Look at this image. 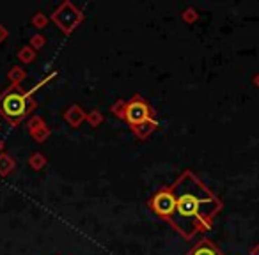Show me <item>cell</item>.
I'll return each instance as SVG.
<instances>
[{"instance_id": "6da1fadb", "label": "cell", "mask_w": 259, "mask_h": 255, "mask_svg": "<svg viewBox=\"0 0 259 255\" xmlns=\"http://www.w3.org/2000/svg\"><path fill=\"white\" fill-rule=\"evenodd\" d=\"M176 209L167 222L185 237L192 239L201 230H209L215 216L222 211V200L190 170H185L170 186Z\"/></svg>"}, {"instance_id": "7a4b0ae2", "label": "cell", "mask_w": 259, "mask_h": 255, "mask_svg": "<svg viewBox=\"0 0 259 255\" xmlns=\"http://www.w3.org/2000/svg\"><path fill=\"white\" fill-rule=\"evenodd\" d=\"M36 107L32 94L20 85H9L0 94V115L11 126H18Z\"/></svg>"}, {"instance_id": "3957f363", "label": "cell", "mask_w": 259, "mask_h": 255, "mask_svg": "<svg viewBox=\"0 0 259 255\" xmlns=\"http://www.w3.org/2000/svg\"><path fill=\"white\" fill-rule=\"evenodd\" d=\"M122 119H124L132 128H135V126L142 124V122L153 121V108L149 107L141 96H135L134 99H130L128 103L124 105Z\"/></svg>"}, {"instance_id": "277c9868", "label": "cell", "mask_w": 259, "mask_h": 255, "mask_svg": "<svg viewBox=\"0 0 259 255\" xmlns=\"http://www.w3.org/2000/svg\"><path fill=\"white\" fill-rule=\"evenodd\" d=\"M82 13L71 4V2H62L55 13L52 15V20L57 23V27L62 30L64 34H69L75 30V27L82 22Z\"/></svg>"}, {"instance_id": "5b68a950", "label": "cell", "mask_w": 259, "mask_h": 255, "mask_svg": "<svg viewBox=\"0 0 259 255\" xmlns=\"http://www.w3.org/2000/svg\"><path fill=\"white\" fill-rule=\"evenodd\" d=\"M151 209L163 220H169L172 216L174 209H176V198H174L170 188H163V190L156 191L149 200Z\"/></svg>"}, {"instance_id": "8992f818", "label": "cell", "mask_w": 259, "mask_h": 255, "mask_svg": "<svg viewBox=\"0 0 259 255\" xmlns=\"http://www.w3.org/2000/svg\"><path fill=\"white\" fill-rule=\"evenodd\" d=\"M187 255H222V251H220L209 239H202V241H199Z\"/></svg>"}, {"instance_id": "52a82bcc", "label": "cell", "mask_w": 259, "mask_h": 255, "mask_svg": "<svg viewBox=\"0 0 259 255\" xmlns=\"http://www.w3.org/2000/svg\"><path fill=\"white\" fill-rule=\"evenodd\" d=\"M64 119H66V121H68L71 126H78L80 122H82L83 119H85V114H83L82 108H80V107L73 105V107L69 108V110L64 114Z\"/></svg>"}, {"instance_id": "ba28073f", "label": "cell", "mask_w": 259, "mask_h": 255, "mask_svg": "<svg viewBox=\"0 0 259 255\" xmlns=\"http://www.w3.org/2000/svg\"><path fill=\"white\" fill-rule=\"evenodd\" d=\"M16 169V162L8 155V152H0V176H8Z\"/></svg>"}, {"instance_id": "9c48e42d", "label": "cell", "mask_w": 259, "mask_h": 255, "mask_svg": "<svg viewBox=\"0 0 259 255\" xmlns=\"http://www.w3.org/2000/svg\"><path fill=\"white\" fill-rule=\"evenodd\" d=\"M158 128V122L153 119V121H148V122H142V124H139V126H135L134 128V131H135V135H137L139 138H146L148 135H151L153 131Z\"/></svg>"}, {"instance_id": "30bf717a", "label": "cell", "mask_w": 259, "mask_h": 255, "mask_svg": "<svg viewBox=\"0 0 259 255\" xmlns=\"http://www.w3.org/2000/svg\"><path fill=\"white\" fill-rule=\"evenodd\" d=\"M8 78L13 82L11 85H20V82H22V80L25 78V71H23L22 68H18V66H15V68L9 69Z\"/></svg>"}, {"instance_id": "8fae6325", "label": "cell", "mask_w": 259, "mask_h": 255, "mask_svg": "<svg viewBox=\"0 0 259 255\" xmlns=\"http://www.w3.org/2000/svg\"><path fill=\"white\" fill-rule=\"evenodd\" d=\"M29 165L32 167L34 170H41L47 165V158H45V155H41V152H34L29 160Z\"/></svg>"}, {"instance_id": "7c38bea8", "label": "cell", "mask_w": 259, "mask_h": 255, "mask_svg": "<svg viewBox=\"0 0 259 255\" xmlns=\"http://www.w3.org/2000/svg\"><path fill=\"white\" fill-rule=\"evenodd\" d=\"M18 59L22 62H25V64H30V62L36 59V52H34L30 46H23L22 50L18 52Z\"/></svg>"}, {"instance_id": "4fadbf2b", "label": "cell", "mask_w": 259, "mask_h": 255, "mask_svg": "<svg viewBox=\"0 0 259 255\" xmlns=\"http://www.w3.org/2000/svg\"><path fill=\"white\" fill-rule=\"evenodd\" d=\"M30 135H32L34 140L39 142V144H41V142H45L48 137H50V130H48L47 126H43V128H39V130L32 131V133H30Z\"/></svg>"}, {"instance_id": "5bb4252c", "label": "cell", "mask_w": 259, "mask_h": 255, "mask_svg": "<svg viewBox=\"0 0 259 255\" xmlns=\"http://www.w3.org/2000/svg\"><path fill=\"white\" fill-rule=\"evenodd\" d=\"M43 126H45V121H43L41 117H37V115H36V117H32V119L29 121V131L32 133V131L39 130V128H43Z\"/></svg>"}, {"instance_id": "9a60e30c", "label": "cell", "mask_w": 259, "mask_h": 255, "mask_svg": "<svg viewBox=\"0 0 259 255\" xmlns=\"http://www.w3.org/2000/svg\"><path fill=\"white\" fill-rule=\"evenodd\" d=\"M45 44V37L39 36V34H36V36L30 37V48L32 50H37V48H43Z\"/></svg>"}, {"instance_id": "2e32d148", "label": "cell", "mask_w": 259, "mask_h": 255, "mask_svg": "<svg viewBox=\"0 0 259 255\" xmlns=\"http://www.w3.org/2000/svg\"><path fill=\"white\" fill-rule=\"evenodd\" d=\"M32 23H34V27H37V29H43V27L47 25V16H45L43 13H37V15H34Z\"/></svg>"}, {"instance_id": "e0dca14e", "label": "cell", "mask_w": 259, "mask_h": 255, "mask_svg": "<svg viewBox=\"0 0 259 255\" xmlns=\"http://www.w3.org/2000/svg\"><path fill=\"white\" fill-rule=\"evenodd\" d=\"M124 101H119V103H115L114 107H112V112H114V115H117V117H122V114H124Z\"/></svg>"}, {"instance_id": "ac0fdd59", "label": "cell", "mask_w": 259, "mask_h": 255, "mask_svg": "<svg viewBox=\"0 0 259 255\" xmlns=\"http://www.w3.org/2000/svg\"><path fill=\"white\" fill-rule=\"evenodd\" d=\"M87 119H89V122L93 126H98V124H100V121H101V115H100V112H98V110H94Z\"/></svg>"}, {"instance_id": "d6986e66", "label": "cell", "mask_w": 259, "mask_h": 255, "mask_svg": "<svg viewBox=\"0 0 259 255\" xmlns=\"http://www.w3.org/2000/svg\"><path fill=\"white\" fill-rule=\"evenodd\" d=\"M185 22H194L195 18H197V16H195V11L194 9H188V11H185Z\"/></svg>"}, {"instance_id": "ffe728a7", "label": "cell", "mask_w": 259, "mask_h": 255, "mask_svg": "<svg viewBox=\"0 0 259 255\" xmlns=\"http://www.w3.org/2000/svg\"><path fill=\"white\" fill-rule=\"evenodd\" d=\"M8 29H6L4 25H0V43H2V41H6L8 39Z\"/></svg>"}, {"instance_id": "44dd1931", "label": "cell", "mask_w": 259, "mask_h": 255, "mask_svg": "<svg viewBox=\"0 0 259 255\" xmlns=\"http://www.w3.org/2000/svg\"><path fill=\"white\" fill-rule=\"evenodd\" d=\"M2 149H4V142L0 140V152H2Z\"/></svg>"}, {"instance_id": "7402d4cb", "label": "cell", "mask_w": 259, "mask_h": 255, "mask_svg": "<svg viewBox=\"0 0 259 255\" xmlns=\"http://www.w3.org/2000/svg\"><path fill=\"white\" fill-rule=\"evenodd\" d=\"M255 83H257V87H259V75L255 76Z\"/></svg>"}, {"instance_id": "603a6c76", "label": "cell", "mask_w": 259, "mask_h": 255, "mask_svg": "<svg viewBox=\"0 0 259 255\" xmlns=\"http://www.w3.org/2000/svg\"><path fill=\"white\" fill-rule=\"evenodd\" d=\"M254 253H255V255H259V248H255V250H254Z\"/></svg>"}]
</instances>
